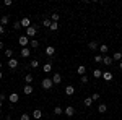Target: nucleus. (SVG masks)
I'll use <instances>...</instances> for the list:
<instances>
[{
	"instance_id": "e433bc0d",
	"label": "nucleus",
	"mask_w": 122,
	"mask_h": 120,
	"mask_svg": "<svg viewBox=\"0 0 122 120\" xmlns=\"http://www.w3.org/2000/svg\"><path fill=\"white\" fill-rule=\"evenodd\" d=\"M80 81H81V84H86V83H88V76H86V75H83V76L80 78Z\"/></svg>"
},
{
	"instance_id": "49530a36",
	"label": "nucleus",
	"mask_w": 122,
	"mask_h": 120,
	"mask_svg": "<svg viewBox=\"0 0 122 120\" xmlns=\"http://www.w3.org/2000/svg\"><path fill=\"white\" fill-rule=\"evenodd\" d=\"M0 115H2V109H0Z\"/></svg>"
},
{
	"instance_id": "5701e85b",
	"label": "nucleus",
	"mask_w": 122,
	"mask_h": 120,
	"mask_svg": "<svg viewBox=\"0 0 122 120\" xmlns=\"http://www.w3.org/2000/svg\"><path fill=\"white\" fill-rule=\"evenodd\" d=\"M8 16H7V15H5V16H2V18H0V24H2V26H7V24H8Z\"/></svg>"
},
{
	"instance_id": "412c9836",
	"label": "nucleus",
	"mask_w": 122,
	"mask_h": 120,
	"mask_svg": "<svg viewBox=\"0 0 122 120\" xmlns=\"http://www.w3.org/2000/svg\"><path fill=\"white\" fill-rule=\"evenodd\" d=\"M29 46L33 47V49H38L39 47V41L38 39H31V41H29Z\"/></svg>"
},
{
	"instance_id": "7ed1b4c3",
	"label": "nucleus",
	"mask_w": 122,
	"mask_h": 120,
	"mask_svg": "<svg viewBox=\"0 0 122 120\" xmlns=\"http://www.w3.org/2000/svg\"><path fill=\"white\" fill-rule=\"evenodd\" d=\"M29 41H31V39H29L28 36H20L18 44H20L21 47H28V46H29Z\"/></svg>"
},
{
	"instance_id": "a211bd4d",
	"label": "nucleus",
	"mask_w": 122,
	"mask_h": 120,
	"mask_svg": "<svg viewBox=\"0 0 122 120\" xmlns=\"http://www.w3.org/2000/svg\"><path fill=\"white\" fill-rule=\"evenodd\" d=\"M112 62H114L112 57H109V55H104V57H103V63H104V65H111Z\"/></svg>"
},
{
	"instance_id": "a19ab883",
	"label": "nucleus",
	"mask_w": 122,
	"mask_h": 120,
	"mask_svg": "<svg viewBox=\"0 0 122 120\" xmlns=\"http://www.w3.org/2000/svg\"><path fill=\"white\" fill-rule=\"evenodd\" d=\"M3 47H5V46H3V42H2V41H0V50H2V49H3Z\"/></svg>"
},
{
	"instance_id": "c85d7f7f",
	"label": "nucleus",
	"mask_w": 122,
	"mask_h": 120,
	"mask_svg": "<svg viewBox=\"0 0 122 120\" xmlns=\"http://www.w3.org/2000/svg\"><path fill=\"white\" fill-rule=\"evenodd\" d=\"M51 24H52L51 18H46L44 21H42V26H44V28H51Z\"/></svg>"
},
{
	"instance_id": "ddd939ff",
	"label": "nucleus",
	"mask_w": 122,
	"mask_h": 120,
	"mask_svg": "<svg viewBox=\"0 0 122 120\" xmlns=\"http://www.w3.org/2000/svg\"><path fill=\"white\" fill-rule=\"evenodd\" d=\"M44 73H51L52 72V62H47V63H44Z\"/></svg>"
},
{
	"instance_id": "ea45409f",
	"label": "nucleus",
	"mask_w": 122,
	"mask_h": 120,
	"mask_svg": "<svg viewBox=\"0 0 122 120\" xmlns=\"http://www.w3.org/2000/svg\"><path fill=\"white\" fill-rule=\"evenodd\" d=\"M0 101H2V102L5 101V94H3V92H2V94H0Z\"/></svg>"
},
{
	"instance_id": "20e7f679",
	"label": "nucleus",
	"mask_w": 122,
	"mask_h": 120,
	"mask_svg": "<svg viewBox=\"0 0 122 120\" xmlns=\"http://www.w3.org/2000/svg\"><path fill=\"white\" fill-rule=\"evenodd\" d=\"M44 54H46L47 57H51V58H52V57L56 55V47H54V46H47L46 50H44Z\"/></svg>"
},
{
	"instance_id": "0eeeda50",
	"label": "nucleus",
	"mask_w": 122,
	"mask_h": 120,
	"mask_svg": "<svg viewBox=\"0 0 122 120\" xmlns=\"http://www.w3.org/2000/svg\"><path fill=\"white\" fill-rule=\"evenodd\" d=\"M20 55L23 57V58H28V57L31 55V50H29V47H23V49H21V52H20Z\"/></svg>"
},
{
	"instance_id": "6e6552de",
	"label": "nucleus",
	"mask_w": 122,
	"mask_h": 120,
	"mask_svg": "<svg viewBox=\"0 0 122 120\" xmlns=\"http://www.w3.org/2000/svg\"><path fill=\"white\" fill-rule=\"evenodd\" d=\"M64 114H65L67 117H73V114H75V109H73L72 106H68V107H65V109H64Z\"/></svg>"
},
{
	"instance_id": "c9c22d12",
	"label": "nucleus",
	"mask_w": 122,
	"mask_h": 120,
	"mask_svg": "<svg viewBox=\"0 0 122 120\" xmlns=\"http://www.w3.org/2000/svg\"><path fill=\"white\" fill-rule=\"evenodd\" d=\"M21 28V21H15L13 23V29H20Z\"/></svg>"
},
{
	"instance_id": "4be33fe9",
	"label": "nucleus",
	"mask_w": 122,
	"mask_h": 120,
	"mask_svg": "<svg viewBox=\"0 0 122 120\" xmlns=\"http://www.w3.org/2000/svg\"><path fill=\"white\" fill-rule=\"evenodd\" d=\"M59 18H60L59 13H52V15H51V21H52V23H59Z\"/></svg>"
},
{
	"instance_id": "a878e982",
	"label": "nucleus",
	"mask_w": 122,
	"mask_h": 120,
	"mask_svg": "<svg viewBox=\"0 0 122 120\" xmlns=\"http://www.w3.org/2000/svg\"><path fill=\"white\" fill-rule=\"evenodd\" d=\"M98 110H99V114H104V112L107 110V106L106 104H99L98 106Z\"/></svg>"
},
{
	"instance_id": "4468645a",
	"label": "nucleus",
	"mask_w": 122,
	"mask_h": 120,
	"mask_svg": "<svg viewBox=\"0 0 122 120\" xmlns=\"http://www.w3.org/2000/svg\"><path fill=\"white\" fill-rule=\"evenodd\" d=\"M107 50H109V47L106 46V44H101V46H99V52H101V55H107Z\"/></svg>"
},
{
	"instance_id": "37998d69",
	"label": "nucleus",
	"mask_w": 122,
	"mask_h": 120,
	"mask_svg": "<svg viewBox=\"0 0 122 120\" xmlns=\"http://www.w3.org/2000/svg\"><path fill=\"white\" fill-rule=\"evenodd\" d=\"M2 106H3V102H2V101H0V109H2Z\"/></svg>"
},
{
	"instance_id": "f704fd0d",
	"label": "nucleus",
	"mask_w": 122,
	"mask_h": 120,
	"mask_svg": "<svg viewBox=\"0 0 122 120\" xmlns=\"http://www.w3.org/2000/svg\"><path fill=\"white\" fill-rule=\"evenodd\" d=\"M91 99H93V102L98 101V99H99V92H93V94H91Z\"/></svg>"
},
{
	"instance_id": "1a4fd4ad",
	"label": "nucleus",
	"mask_w": 122,
	"mask_h": 120,
	"mask_svg": "<svg viewBox=\"0 0 122 120\" xmlns=\"http://www.w3.org/2000/svg\"><path fill=\"white\" fill-rule=\"evenodd\" d=\"M16 67H18V60H16V58H10L8 60V68L10 70H15Z\"/></svg>"
},
{
	"instance_id": "f257e3e1",
	"label": "nucleus",
	"mask_w": 122,
	"mask_h": 120,
	"mask_svg": "<svg viewBox=\"0 0 122 120\" xmlns=\"http://www.w3.org/2000/svg\"><path fill=\"white\" fill-rule=\"evenodd\" d=\"M41 86H42L46 91H49V89L54 86V83H52V78H44V80L41 81Z\"/></svg>"
},
{
	"instance_id": "423d86ee",
	"label": "nucleus",
	"mask_w": 122,
	"mask_h": 120,
	"mask_svg": "<svg viewBox=\"0 0 122 120\" xmlns=\"http://www.w3.org/2000/svg\"><path fill=\"white\" fill-rule=\"evenodd\" d=\"M52 83L54 84H60L62 83V75L60 73H54L52 75Z\"/></svg>"
},
{
	"instance_id": "dca6fc26",
	"label": "nucleus",
	"mask_w": 122,
	"mask_h": 120,
	"mask_svg": "<svg viewBox=\"0 0 122 120\" xmlns=\"http://www.w3.org/2000/svg\"><path fill=\"white\" fill-rule=\"evenodd\" d=\"M41 117H42V112L39 110V109H36V110L33 112V119L34 120H41Z\"/></svg>"
},
{
	"instance_id": "4c0bfd02",
	"label": "nucleus",
	"mask_w": 122,
	"mask_h": 120,
	"mask_svg": "<svg viewBox=\"0 0 122 120\" xmlns=\"http://www.w3.org/2000/svg\"><path fill=\"white\" fill-rule=\"evenodd\" d=\"M11 3H13V2H11V0H5V7H10V5H11Z\"/></svg>"
},
{
	"instance_id": "c03bdc74",
	"label": "nucleus",
	"mask_w": 122,
	"mask_h": 120,
	"mask_svg": "<svg viewBox=\"0 0 122 120\" xmlns=\"http://www.w3.org/2000/svg\"><path fill=\"white\" fill-rule=\"evenodd\" d=\"M2 78H3V75H2V72H0V80H2Z\"/></svg>"
},
{
	"instance_id": "473e14b6",
	"label": "nucleus",
	"mask_w": 122,
	"mask_h": 120,
	"mask_svg": "<svg viewBox=\"0 0 122 120\" xmlns=\"http://www.w3.org/2000/svg\"><path fill=\"white\" fill-rule=\"evenodd\" d=\"M20 120H31V115H29V114H21Z\"/></svg>"
},
{
	"instance_id": "a18cd8bd",
	"label": "nucleus",
	"mask_w": 122,
	"mask_h": 120,
	"mask_svg": "<svg viewBox=\"0 0 122 120\" xmlns=\"http://www.w3.org/2000/svg\"><path fill=\"white\" fill-rule=\"evenodd\" d=\"M2 67H3V63H2V62H0V70H2Z\"/></svg>"
},
{
	"instance_id": "f03ea898",
	"label": "nucleus",
	"mask_w": 122,
	"mask_h": 120,
	"mask_svg": "<svg viewBox=\"0 0 122 120\" xmlns=\"http://www.w3.org/2000/svg\"><path fill=\"white\" fill-rule=\"evenodd\" d=\"M36 34H38V28H36V26H29V28L26 29V36H28L29 39H34Z\"/></svg>"
},
{
	"instance_id": "2f4dec72",
	"label": "nucleus",
	"mask_w": 122,
	"mask_h": 120,
	"mask_svg": "<svg viewBox=\"0 0 122 120\" xmlns=\"http://www.w3.org/2000/svg\"><path fill=\"white\" fill-rule=\"evenodd\" d=\"M5 55L8 57V58H13V50H11V49H7V50H5Z\"/></svg>"
},
{
	"instance_id": "2eb2a0df",
	"label": "nucleus",
	"mask_w": 122,
	"mask_h": 120,
	"mask_svg": "<svg viewBox=\"0 0 122 120\" xmlns=\"http://www.w3.org/2000/svg\"><path fill=\"white\" fill-rule=\"evenodd\" d=\"M33 91H34V89H33V86H31V84H26V86L23 88V92H25L26 96H29V94H31Z\"/></svg>"
},
{
	"instance_id": "aec40b11",
	"label": "nucleus",
	"mask_w": 122,
	"mask_h": 120,
	"mask_svg": "<svg viewBox=\"0 0 122 120\" xmlns=\"http://www.w3.org/2000/svg\"><path fill=\"white\" fill-rule=\"evenodd\" d=\"M112 60H119V62H121V60H122V50H119V52H114Z\"/></svg>"
},
{
	"instance_id": "c756f323",
	"label": "nucleus",
	"mask_w": 122,
	"mask_h": 120,
	"mask_svg": "<svg viewBox=\"0 0 122 120\" xmlns=\"http://www.w3.org/2000/svg\"><path fill=\"white\" fill-rule=\"evenodd\" d=\"M103 57L104 55H101V54H99V55H94V62H96V63H103Z\"/></svg>"
},
{
	"instance_id": "9b49d317",
	"label": "nucleus",
	"mask_w": 122,
	"mask_h": 120,
	"mask_svg": "<svg viewBox=\"0 0 122 120\" xmlns=\"http://www.w3.org/2000/svg\"><path fill=\"white\" fill-rule=\"evenodd\" d=\"M112 78H114V76H112L111 72H104V73H103V80H104V81H112Z\"/></svg>"
},
{
	"instance_id": "f3484780",
	"label": "nucleus",
	"mask_w": 122,
	"mask_h": 120,
	"mask_svg": "<svg viewBox=\"0 0 122 120\" xmlns=\"http://www.w3.org/2000/svg\"><path fill=\"white\" fill-rule=\"evenodd\" d=\"M76 73L80 75V76H83V75L86 73V67H85V65H80V67L76 68Z\"/></svg>"
},
{
	"instance_id": "cd10ccee",
	"label": "nucleus",
	"mask_w": 122,
	"mask_h": 120,
	"mask_svg": "<svg viewBox=\"0 0 122 120\" xmlns=\"http://www.w3.org/2000/svg\"><path fill=\"white\" fill-rule=\"evenodd\" d=\"M88 47H90V49H91V50H96V49H98V42H96V41H91V42H90V44H88Z\"/></svg>"
},
{
	"instance_id": "393cba45",
	"label": "nucleus",
	"mask_w": 122,
	"mask_h": 120,
	"mask_svg": "<svg viewBox=\"0 0 122 120\" xmlns=\"http://www.w3.org/2000/svg\"><path fill=\"white\" fill-rule=\"evenodd\" d=\"M33 80H34L33 75H26V76H25V83H26V84H31V83H33Z\"/></svg>"
},
{
	"instance_id": "79ce46f5",
	"label": "nucleus",
	"mask_w": 122,
	"mask_h": 120,
	"mask_svg": "<svg viewBox=\"0 0 122 120\" xmlns=\"http://www.w3.org/2000/svg\"><path fill=\"white\" fill-rule=\"evenodd\" d=\"M119 68H121V72H122V60L119 62Z\"/></svg>"
},
{
	"instance_id": "b1692460",
	"label": "nucleus",
	"mask_w": 122,
	"mask_h": 120,
	"mask_svg": "<svg viewBox=\"0 0 122 120\" xmlns=\"http://www.w3.org/2000/svg\"><path fill=\"white\" fill-rule=\"evenodd\" d=\"M83 104H85V107H91V106H93V99H91V97H86L83 101Z\"/></svg>"
},
{
	"instance_id": "bb28decb",
	"label": "nucleus",
	"mask_w": 122,
	"mask_h": 120,
	"mask_svg": "<svg viewBox=\"0 0 122 120\" xmlns=\"http://www.w3.org/2000/svg\"><path fill=\"white\" fill-rule=\"evenodd\" d=\"M54 114H56V115H62V114H64V109H62L60 106H57V107H54Z\"/></svg>"
},
{
	"instance_id": "9d476101",
	"label": "nucleus",
	"mask_w": 122,
	"mask_h": 120,
	"mask_svg": "<svg viewBox=\"0 0 122 120\" xmlns=\"http://www.w3.org/2000/svg\"><path fill=\"white\" fill-rule=\"evenodd\" d=\"M64 91H65L67 96H73V94H75V88H73L72 84H68V86H65V89H64Z\"/></svg>"
},
{
	"instance_id": "6ab92c4d",
	"label": "nucleus",
	"mask_w": 122,
	"mask_h": 120,
	"mask_svg": "<svg viewBox=\"0 0 122 120\" xmlns=\"http://www.w3.org/2000/svg\"><path fill=\"white\" fill-rule=\"evenodd\" d=\"M93 76L94 78H103V72H101L99 68H94L93 70Z\"/></svg>"
},
{
	"instance_id": "58836bf2",
	"label": "nucleus",
	"mask_w": 122,
	"mask_h": 120,
	"mask_svg": "<svg viewBox=\"0 0 122 120\" xmlns=\"http://www.w3.org/2000/svg\"><path fill=\"white\" fill-rule=\"evenodd\" d=\"M3 33H5V26H2V24H0V34H3Z\"/></svg>"
},
{
	"instance_id": "72a5a7b5",
	"label": "nucleus",
	"mask_w": 122,
	"mask_h": 120,
	"mask_svg": "<svg viewBox=\"0 0 122 120\" xmlns=\"http://www.w3.org/2000/svg\"><path fill=\"white\" fill-rule=\"evenodd\" d=\"M49 29H51V31H57V29H59V23H52Z\"/></svg>"
},
{
	"instance_id": "7c9ffc66",
	"label": "nucleus",
	"mask_w": 122,
	"mask_h": 120,
	"mask_svg": "<svg viewBox=\"0 0 122 120\" xmlns=\"http://www.w3.org/2000/svg\"><path fill=\"white\" fill-rule=\"evenodd\" d=\"M29 65H31V68H38V67H39V60L34 58V60H31V63H29Z\"/></svg>"
},
{
	"instance_id": "f8f14e48",
	"label": "nucleus",
	"mask_w": 122,
	"mask_h": 120,
	"mask_svg": "<svg viewBox=\"0 0 122 120\" xmlns=\"http://www.w3.org/2000/svg\"><path fill=\"white\" fill-rule=\"evenodd\" d=\"M29 26H31V21H29V18H23V19H21V28H26V29H28Z\"/></svg>"
},
{
	"instance_id": "39448f33",
	"label": "nucleus",
	"mask_w": 122,
	"mask_h": 120,
	"mask_svg": "<svg viewBox=\"0 0 122 120\" xmlns=\"http://www.w3.org/2000/svg\"><path fill=\"white\" fill-rule=\"evenodd\" d=\"M8 101L11 102V104H16V102L20 101V96H18V92H11L8 96Z\"/></svg>"
}]
</instances>
